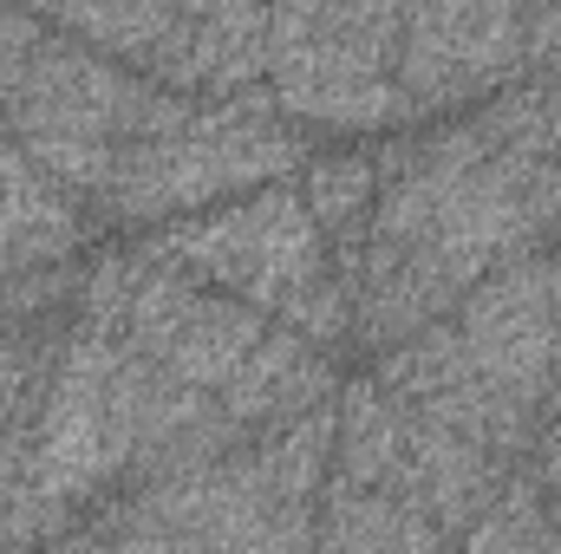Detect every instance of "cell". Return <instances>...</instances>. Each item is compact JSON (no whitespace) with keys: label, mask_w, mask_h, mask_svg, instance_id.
<instances>
[{"label":"cell","mask_w":561,"mask_h":554,"mask_svg":"<svg viewBox=\"0 0 561 554\" xmlns=\"http://www.w3.org/2000/svg\"><path fill=\"white\" fill-rule=\"evenodd\" d=\"M373 170L379 216L346 280L353 339L373 359L457 320L490 275L561 249V163L549 157L542 92L386 143Z\"/></svg>","instance_id":"obj_1"},{"label":"cell","mask_w":561,"mask_h":554,"mask_svg":"<svg viewBox=\"0 0 561 554\" xmlns=\"http://www.w3.org/2000/svg\"><path fill=\"white\" fill-rule=\"evenodd\" d=\"M138 255L262 313L268 326L300 333L320 353H340L353 339V300L333 275V255H327L294 183L255 189L229 209L183 216V222L157 229Z\"/></svg>","instance_id":"obj_2"},{"label":"cell","mask_w":561,"mask_h":554,"mask_svg":"<svg viewBox=\"0 0 561 554\" xmlns=\"http://www.w3.org/2000/svg\"><path fill=\"white\" fill-rule=\"evenodd\" d=\"M190 118H196L190 99L144 85L138 72H125V66H112V59H99L46 26L0 143H20L66 196H79L99 216L112 183H118L125 150L170 138Z\"/></svg>","instance_id":"obj_3"},{"label":"cell","mask_w":561,"mask_h":554,"mask_svg":"<svg viewBox=\"0 0 561 554\" xmlns=\"http://www.w3.org/2000/svg\"><path fill=\"white\" fill-rule=\"evenodd\" d=\"M39 20L190 105H236L268 92L275 7H66Z\"/></svg>","instance_id":"obj_4"},{"label":"cell","mask_w":561,"mask_h":554,"mask_svg":"<svg viewBox=\"0 0 561 554\" xmlns=\"http://www.w3.org/2000/svg\"><path fill=\"white\" fill-rule=\"evenodd\" d=\"M307 143L300 131L275 112L268 92L236 99V105H196L190 125H176L170 138H150L125 150L118 183L105 196L99 216L112 222H163V216H203V203H229V196H255L275 189L300 170Z\"/></svg>","instance_id":"obj_5"},{"label":"cell","mask_w":561,"mask_h":554,"mask_svg":"<svg viewBox=\"0 0 561 554\" xmlns=\"http://www.w3.org/2000/svg\"><path fill=\"white\" fill-rule=\"evenodd\" d=\"M72 300H79L72 326L118 333L138 359H150L157 372H170L209 399H222V385L242 372V359L268 339L262 313L144 262L138 249H118L92 275H79Z\"/></svg>","instance_id":"obj_6"},{"label":"cell","mask_w":561,"mask_h":554,"mask_svg":"<svg viewBox=\"0 0 561 554\" xmlns=\"http://www.w3.org/2000/svg\"><path fill=\"white\" fill-rule=\"evenodd\" d=\"M405 7H275L268 20V99L287 125L386 131L412 105L392 79Z\"/></svg>","instance_id":"obj_7"},{"label":"cell","mask_w":561,"mask_h":554,"mask_svg":"<svg viewBox=\"0 0 561 554\" xmlns=\"http://www.w3.org/2000/svg\"><path fill=\"white\" fill-rule=\"evenodd\" d=\"M457 346L477 379L536 430L561 417V268L556 255L490 275L457 307Z\"/></svg>","instance_id":"obj_8"},{"label":"cell","mask_w":561,"mask_h":554,"mask_svg":"<svg viewBox=\"0 0 561 554\" xmlns=\"http://www.w3.org/2000/svg\"><path fill=\"white\" fill-rule=\"evenodd\" d=\"M392 79L412 118L510 92L529 79V7H405Z\"/></svg>","instance_id":"obj_9"},{"label":"cell","mask_w":561,"mask_h":554,"mask_svg":"<svg viewBox=\"0 0 561 554\" xmlns=\"http://www.w3.org/2000/svg\"><path fill=\"white\" fill-rule=\"evenodd\" d=\"M85 229H92V209L66 196L20 143H0V287L66 268Z\"/></svg>","instance_id":"obj_10"},{"label":"cell","mask_w":561,"mask_h":554,"mask_svg":"<svg viewBox=\"0 0 561 554\" xmlns=\"http://www.w3.org/2000/svg\"><path fill=\"white\" fill-rule=\"evenodd\" d=\"M222 417L236 424L242 443L268 437V430H287L294 417L333 405V353L307 346L300 333L287 326H268V339L242 359V372L222 385Z\"/></svg>","instance_id":"obj_11"},{"label":"cell","mask_w":561,"mask_h":554,"mask_svg":"<svg viewBox=\"0 0 561 554\" xmlns=\"http://www.w3.org/2000/svg\"><path fill=\"white\" fill-rule=\"evenodd\" d=\"M313 554H450V542L424 522L412 503H399V496L327 483Z\"/></svg>","instance_id":"obj_12"},{"label":"cell","mask_w":561,"mask_h":554,"mask_svg":"<svg viewBox=\"0 0 561 554\" xmlns=\"http://www.w3.org/2000/svg\"><path fill=\"white\" fill-rule=\"evenodd\" d=\"M294 189H300V203H307L327 255H333V275L346 287L359 249H366V229L379 216V170H373V157H313Z\"/></svg>","instance_id":"obj_13"},{"label":"cell","mask_w":561,"mask_h":554,"mask_svg":"<svg viewBox=\"0 0 561 554\" xmlns=\"http://www.w3.org/2000/svg\"><path fill=\"white\" fill-rule=\"evenodd\" d=\"M450 554H561L556 516H549V503H542L529 463L510 476V489L490 503V516H483L463 542H450Z\"/></svg>","instance_id":"obj_14"},{"label":"cell","mask_w":561,"mask_h":554,"mask_svg":"<svg viewBox=\"0 0 561 554\" xmlns=\"http://www.w3.org/2000/svg\"><path fill=\"white\" fill-rule=\"evenodd\" d=\"M46 39V20L39 13H7L0 7V138H7V118H13V99L26 85V66Z\"/></svg>","instance_id":"obj_15"},{"label":"cell","mask_w":561,"mask_h":554,"mask_svg":"<svg viewBox=\"0 0 561 554\" xmlns=\"http://www.w3.org/2000/svg\"><path fill=\"white\" fill-rule=\"evenodd\" d=\"M39 353H46L39 333H26V339H0V437H7V424H13L20 399H26V379H33Z\"/></svg>","instance_id":"obj_16"},{"label":"cell","mask_w":561,"mask_h":554,"mask_svg":"<svg viewBox=\"0 0 561 554\" xmlns=\"http://www.w3.org/2000/svg\"><path fill=\"white\" fill-rule=\"evenodd\" d=\"M529 476H536V489H542V503H549V516H556V535H561V417L542 430V443H536V457H529Z\"/></svg>","instance_id":"obj_17"},{"label":"cell","mask_w":561,"mask_h":554,"mask_svg":"<svg viewBox=\"0 0 561 554\" xmlns=\"http://www.w3.org/2000/svg\"><path fill=\"white\" fill-rule=\"evenodd\" d=\"M529 72H561V7H529Z\"/></svg>","instance_id":"obj_18"},{"label":"cell","mask_w":561,"mask_h":554,"mask_svg":"<svg viewBox=\"0 0 561 554\" xmlns=\"http://www.w3.org/2000/svg\"><path fill=\"white\" fill-rule=\"evenodd\" d=\"M542 131H549V157L561 163V79L542 85Z\"/></svg>","instance_id":"obj_19"}]
</instances>
